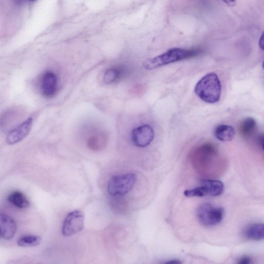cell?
I'll return each instance as SVG.
<instances>
[{
  "instance_id": "22",
  "label": "cell",
  "mask_w": 264,
  "mask_h": 264,
  "mask_svg": "<svg viewBox=\"0 0 264 264\" xmlns=\"http://www.w3.org/2000/svg\"><path fill=\"white\" fill-rule=\"evenodd\" d=\"M165 263L167 264H181V262L179 261V260H172L170 261H168L166 262H165Z\"/></svg>"
},
{
  "instance_id": "15",
  "label": "cell",
  "mask_w": 264,
  "mask_h": 264,
  "mask_svg": "<svg viewBox=\"0 0 264 264\" xmlns=\"http://www.w3.org/2000/svg\"><path fill=\"white\" fill-rule=\"evenodd\" d=\"M108 142V137L104 133L95 135L88 141V147L90 149L94 151H100L106 147Z\"/></svg>"
},
{
  "instance_id": "3",
  "label": "cell",
  "mask_w": 264,
  "mask_h": 264,
  "mask_svg": "<svg viewBox=\"0 0 264 264\" xmlns=\"http://www.w3.org/2000/svg\"><path fill=\"white\" fill-rule=\"evenodd\" d=\"M195 92L201 100L206 103L218 102L220 99L221 86L216 74L209 73L201 79L196 84Z\"/></svg>"
},
{
  "instance_id": "1",
  "label": "cell",
  "mask_w": 264,
  "mask_h": 264,
  "mask_svg": "<svg viewBox=\"0 0 264 264\" xmlns=\"http://www.w3.org/2000/svg\"><path fill=\"white\" fill-rule=\"evenodd\" d=\"M191 160L195 170L202 176H218L225 170V161L212 144H205L197 147L192 153Z\"/></svg>"
},
{
  "instance_id": "11",
  "label": "cell",
  "mask_w": 264,
  "mask_h": 264,
  "mask_svg": "<svg viewBox=\"0 0 264 264\" xmlns=\"http://www.w3.org/2000/svg\"><path fill=\"white\" fill-rule=\"evenodd\" d=\"M17 226L15 220L9 215L0 214V236L6 240L15 235Z\"/></svg>"
},
{
  "instance_id": "7",
  "label": "cell",
  "mask_w": 264,
  "mask_h": 264,
  "mask_svg": "<svg viewBox=\"0 0 264 264\" xmlns=\"http://www.w3.org/2000/svg\"><path fill=\"white\" fill-rule=\"evenodd\" d=\"M84 227V215L80 210H75L68 214L62 228L64 236H70L81 232Z\"/></svg>"
},
{
  "instance_id": "2",
  "label": "cell",
  "mask_w": 264,
  "mask_h": 264,
  "mask_svg": "<svg viewBox=\"0 0 264 264\" xmlns=\"http://www.w3.org/2000/svg\"><path fill=\"white\" fill-rule=\"evenodd\" d=\"M201 53L202 51L198 49L174 48L160 56L146 60L143 67L147 70H153L176 61L197 57Z\"/></svg>"
},
{
  "instance_id": "8",
  "label": "cell",
  "mask_w": 264,
  "mask_h": 264,
  "mask_svg": "<svg viewBox=\"0 0 264 264\" xmlns=\"http://www.w3.org/2000/svg\"><path fill=\"white\" fill-rule=\"evenodd\" d=\"M154 132L149 125H144L135 129L132 133V140L137 147H144L148 146L153 141Z\"/></svg>"
},
{
  "instance_id": "9",
  "label": "cell",
  "mask_w": 264,
  "mask_h": 264,
  "mask_svg": "<svg viewBox=\"0 0 264 264\" xmlns=\"http://www.w3.org/2000/svg\"><path fill=\"white\" fill-rule=\"evenodd\" d=\"M32 119L29 118L12 130L7 136V143L10 145H14L23 140L29 133L32 127Z\"/></svg>"
},
{
  "instance_id": "16",
  "label": "cell",
  "mask_w": 264,
  "mask_h": 264,
  "mask_svg": "<svg viewBox=\"0 0 264 264\" xmlns=\"http://www.w3.org/2000/svg\"><path fill=\"white\" fill-rule=\"evenodd\" d=\"M7 200L10 204L19 208H26L30 205L29 200L22 192H13L8 196Z\"/></svg>"
},
{
  "instance_id": "13",
  "label": "cell",
  "mask_w": 264,
  "mask_h": 264,
  "mask_svg": "<svg viewBox=\"0 0 264 264\" xmlns=\"http://www.w3.org/2000/svg\"><path fill=\"white\" fill-rule=\"evenodd\" d=\"M257 123L255 119L248 117L243 120L239 126V132L245 139H249L257 133Z\"/></svg>"
},
{
  "instance_id": "20",
  "label": "cell",
  "mask_w": 264,
  "mask_h": 264,
  "mask_svg": "<svg viewBox=\"0 0 264 264\" xmlns=\"http://www.w3.org/2000/svg\"><path fill=\"white\" fill-rule=\"evenodd\" d=\"M221 1L231 7L235 6L236 4V0H221Z\"/></svg>"
},
{
  "instance_id": "19",
  "label": "cell",
  "mask_w": 264,
  "mask_h": 264,
  "mask_svg": "<svg viewBox=\"0 0 264 264\" xmlns=\"http://www.w3.org/2000/svg\"><path fill=\"white\" fill-rule=\"evenodd\" d=\"M252 263V259L249 257H243L238 260V264H249Z\"/></svg>"
},
{
  "instance_id": "6",
  "label": "cell",
  "mask_w": 264,
  "mask_h": 264,
  "mask_svg": "<svg viewBox=\"0 0 264 264\" xmlns=\"http://www.w3.org/2000/svg\"><path fill=\"white\" fill-rule=\"evenodd\" d=\"M224 185L216 179H203L200 186L187 190L184 195L187 197H218L223 193Z\"/></svg>"
},
{
  "instance_id": "14",
  "label": "cell",
  "mask_w": 264,
  "mask_h": 264,
  "mask_svg": "<svg viewBox=\"0 0 264 264\" xmlns=\"http://www.w3.org/2000/svg\"><path fill=\"white\" fill-rule=\"evenodd\" d=\"M244 236L248 239L260 241L264 237L263 224H253L248 226L244 231Z\"/></svg>"
},
{
  "instance_id": "23",
  "label": "cell",
  "mask_w": 264,
  "mask_h": 264,
  "mask_svg": "<svg viewBox=\"0 0 264 264\" xmlns=\"http://www.w3.org/2000/svg\"><path fill=\"white\" fill-rule=\"evenodd\" d=\"M29 1H36V0H29Z\"/></svg>"
},
{
  "instance_id": "21",
  "label": "cell",
  "mask_w": 264,
  "mask_h": 264,
  "mask_svg": "<svg viewBox=\"0 0 264 264\" xmlns=\"http://www.w3.org/2000/svg\"><path fill=\"white\" fill-rule=\"evenodd\" d=\"M259 46L260 48L263 50H264V34H262L259 40Z\"/></svg>"
},
{
  "instance_id": "10",
  "label": "cell",
  "mask_w": 264,
  "mask_h": 264,
  "mask_svg": "<svg viewBox=\"0 0 264 264\" xmlns=\"http://www.w3.org/2000/svg\"><path fill=\"white\" fill-rule=\"evenodd\" d=\"M40 87L45 96H54L58 88V78L56 74L50 71L45 72L41 79Z\"/></svg>"
},
{
  "instance_id": "12",
  "label": "cell",
  "mask_w": 264,
  "mask_h": 264,
  "mask_svg": "<svg viewBox=\"0 0 264 264\" xmlns=\"http://www.w3.org/2000/svg\"><path fill=\"white\" fill-rule=\"evenodd\" d=\"M216 138L223 142H229L234 140L235 130L233 126L227 124H219L214 130Z\"/></svg>"
},
{
  "instance_id": "5",
  "label": "cell",
  "mask_w": 264,
  "mask_h": 264,
  "mask_svg": "<svg viewBox=\"0 0 264 264\" xmlns=\"http://www.w3.org/2000/svg\"><path fill=\"white\" fill-rule=\"evenodd\" d=\"M136 176L133 174L113 176L108 185L109 194L113 196H123L130 192L136 182Z\"/></svg>"
},
{
  "instance_id": "4",
  "label": "cell",
  "mask_w": 264,
  "mask_h": 264,
  "mask_svg": "<svg viewBox=\"0 0 264 264\" xmlns=\"http://www.w3.org/2000/svg\"><path fill=\"white\" fill-rule=\"evenodd\" d=\"M223 207L209 204L200 206L197 210V217L200 224L206 227L216 226L223 220L224 216Z\"/></svg>"
},
{
  "instance_id": "18",
  "label": "cell",
  "mask_w": 264,
  "mask_h": 264,
  "mask_svg": "<svg viewBox=\"0 0 264 264\" xmlns=\"http://www.w3.org/2000/svg\"><path fill=\"white\" fill-rule=\"evenodd\" d=\"M41 238L34 235H28L20 237L17 241V245L22 247H36L40 244Z\"/></svg>"
},
{
  "instance_id": "17",
  "label": "cell",
  "mask_w": 264,
  "mask_h": 264,
  "mask_svg": "<svg viewBox=\"0 0 264 264\" xmlns=\"http://www.w3.org/2000/svg\"><path fill=\"white\" fill-rule=\"evenodd\" d=\"M123 75V70L119 67H114L106 71L103 77L105 84H110L119 80Z\"/></svg>"
}]
</instances>
